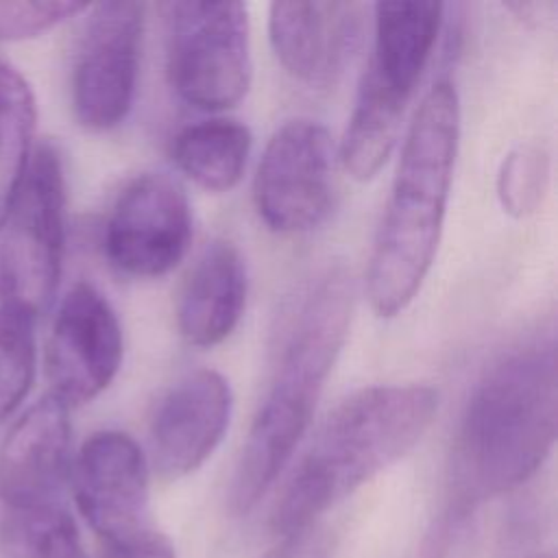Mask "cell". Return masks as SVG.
<instances>
[{
  "label": "cell",
  "mask_w": 558,
  "mask_h": 558,
  "mask_svg": "<svg viewBox=\"0 0 558 558\" xmlns=\"http://www.w3.org/2000/svg\"><path fill=\"white\" fill-rule=\"evenodd\" d=\"M0 558H87L63 501L2 508Z\"/></svg>",
  "instance_id": "d6986e66"
},
{
  "label": "cell",
  "mask_w": 558,
  "mask_h": 558,
  "mask_svg": "<svg viewBox=\"0 0 558 558\" xmlns=\"http://www.w3.org/2000/svg\"><path fill=\"white\" fill-rule=\"evenodd\" d=\"M353 314L344 268H329L305 294L279 353L268 392L251 423L231 482V508L251 512L275 484L310 427Z\"/></svg>",
  "instance_id": "277c9868"
},
{
  "label": "cell",
  "mask_w": 558,
  "mask_h": 558,
  "mask_svg": "<svg viewBox=\"0 0 558 558\" xmlns=\"http://www.w3.org/2000/svg\"><path fill=\"white\" fill-rule=\"evenodd\" d=\"M98 558H177L170 541L157 530L142 541L118 545V547H98Z\"/></svg>",
  "instance_id": "d4e9b609"
},
{
  "label": "cell",
  "mask_w": 558,
  "mask_h": 558,
  "mask_svg": "<svg viewBox=\"0 0 558 558\" xmlns=\"http://www.w3.org/2000/svg\"><path fill=\"white\" fill-rule=\"evenodd\" d=\"M405 105L362 76L340 146L342 166L353 179L368 181L388 161L399 140Z\"/></svg>",
  "instance_id": "ac0fdd59"
},
{
  "label": "cell",
  "mask_w": 558,
  "mask_h": 558,
  "mask_svg": "<svg viewBox=\"0 0 558 558\" xmlns=\"http://www.w3.org/2000/svg\"><path fill=\"white\" fill-rule=\"evenodd\" d=\"M442 11L440 2H377L373 54L364 76L410 102L436 46Z\"/></svg>",
  "instance_id": "2e32d148"
},
{
  "label": "cell",
  "mask_w": 558,
  "mask_h": 558,
  "mask_svg": "<svg viewBox=\"0 0 558 558\" xmlns=\"http://www.w3.org/2000/svg\"><path fill=\"white\" fill-rule=\"evenodd\" d=\"M460 142V100L438 81L421 100L373 244L366 292L377 316L401 314L425 281L442 231Z\"/></svg>",
  "instance_id": "7a4b0ae2"
},
{
  "label": "cell",
  "mask_w": 558,
  "mask_h": 558,
  "mask_svg": "<svg viewBox=\"0 0 558 558\" xmlns=\"http://www.w3.org/2000/svg\"><path fill=\"white\" fill-rule=\"evenodd\" d=\"M534 558H549V556H534Z\"/></svg>",
  "instance_id": "484cf974"
},
{
  "label": "cell",
  "mask_w": 558,
  "mask_h": 558,
  "mask_svg": "<svg viewBox=\"0 0 558 558\" xmlns=\"http://www.w3.org/2000/svg\"><path fill=\"white\" fill-rule=\"evenodd\" d=\"M85 9L81 2H0V41L35 37Z\"/></svg>",
  "instance_id": "603a6c76"
},
{
  "label": "cell",
  "mask_w": 558,
  "mask_h": 558,
  "mask_svg": "<svg viewBox=\"0 0 558 558\" xmlns=\"http://www.w3.org/2000/svg\"><path fill=\"white\" fill-rule=\"evenodd\" d=\"M144 39L142 2H100L89 9L72 65V109L89 131L116 129L129 116Z\"/></svg>",
  "instance_id": "52a82bcc"
},
{
  "label": "cell",
  "mask_w": 558,
  "mask_h": 558,
  "mask_svg": "<svg viewBox=\"0 0 558 558\" xmlns=\"http://www.w3.org/2000/svg\"><path fill=\"white\" fill-rule=\"evenodd\" d=\"M549 179V159L541 146L514 148L501 163L497 194L504 209L517 218L527 216L543 201Z\"/></svg>",
  "instance_id": "7402d4cb"
},
{
  "label": "cell",
  "mask_w": 558,
  "mask_h": 558,
  "mask_svg": "<svg viewBox=\"0 0 558 558\" xmlns=\"http://www.w3.org/2000/svg\"><path fill=\"white\" fill-rule=\"evenodd\" d=\"M35 96L26 78L0 61V227L33 155Z\"/></svg>",
  "instance_id": "ffe728a7"
},
{
  "label": "cell",
  "mask_w": 558,
  "mask_h": 558,
  "mask_svg": "<svg viewBox=\"0 0 558 558\" xmlns=\"http://www.w3.org/2000/svg\"><path fill=\"white\" fill-rule=\"evenodd\" d=\"M70 408L52 395L35 401L0 445V506L61 501L72 469Z\"/></svg>",
  "instance_id": "5bb4252c"
},
{
  "label": "cell",
  "mask_w": 558,
  "mask_h": 558,
  "mask_svg": "<svg viewBox=\"0 0 558 558\" xmlns=\"http://www.w3.org/2000/svg\"><path fill=\"white\" fill-rule=\"evenodd\" d=\"M0 229V303L39 318L54 301L65 246V174L52 142L33 148Z\"/></svg>",
  "instance_id": "5b68a950"
},
{
  "label": "cell",
  "mask_w": 558,
  "mask_h": 558,
  "mask_svg": "<svg viewBox=\"0 0 558 558\" xmlns=\"http://www.w3.org/2000/svg\"><path fill=\"white\" fill-rule=\"evenodd\" d=\"M429 386H368L342 399L318 427L272 512L279 538L318 525L329 508L401 460L429 429Z\"/></svg>",
  "instance_id": "3957f363"
},
{
  "label": "cell",
  "mask_w": 558,
  "mask_h": 558,
  "mask_svg": "<svg viewBox=\"0 0 558 558\" xmlns=\"http://www.w3.org/2000/svg\"><path fill=\"white\" fill-rule=\"evenodd\" d=\"M233 412L229 381L198 368L181 377L157 403L150 418L155 471L166 480L194 473L220 445Z\"/></svg>",
  "instance_id": "4fadbf2b"
},
{
  "label": "cell",
  "mask_w": 558,
  "mask_h": 558,
  "mask_svg": "<svg viewBox=\"0 0 558 558\" xmlns=\"http://www.w3.org/2000/svg\"><path fill=\"white\" fill-rule=\"evenodd\" d=\"M168 78L201 111L238 105L251 85V31L242 2H170Z\"/></svg>",
  "instance_id": "8992f818"
},
{
  "label": "cell",
  "mask_w": 558,
  "mask_h": 558,
  "mask_svg": "<svg viewBox=\"0 0 558 558\" xmlns=\"http://www.w3.org/2000/svg\"><path fill=\"white\" fill-rule=\"evenodd\" d=\"M364 15V2H272L270 46L292 78L310 87H327L338 81L360 46Z\"/></svg>",
  "instance_id": "7c38bea8"
},
{
  "label": "cell",
  "mask_w": 558,
  "mask_h": 558,
  "mask_svg": "<svg viewBox=\"0 0 558 558\" xmlns=\"http://www.w3.org/2000/svg\"><path fill=\"white\" fill-rule=\"evenodd\" d=\"M251 131L227 118H211L181 129L172 140L177 168L207 192L235 187L251 155Z\"/></svg>",
  "instance_id": "e0dca14e"
},
{
  "label": "cell",
  "mask_w": 558,
  "mask_h": 558,
  "mask_svg": "<svg viewBox=\"0 0 558 558\" xmlns=\"http://www.w3.org/2000/svg\"><path fill=\"white\" fill-rule=\"evenodd\" d=\"M122 362V327L107 296L92 283H74L57 310L46 342V379L65 408L96 399Z\"/></svg>",
  "instance_id": "8fae6325"
},
{
  "label": "cell",
  "mask_w": 558,
  "mask_h": 558,
  "mask_svg": "<svg viewBox=\"0 0 558 558\" xmlns=\"http://www.w3.org/2000/svg\"><path fill=\"white\" fill-rule=\"evenodd\" d=\"M192 242V211L185 190L166 172H144L118 194L102 246L113 268L155 279L170 272Z\"/></svg>",
  "instance_id": "30bf717a"
},
{
  "label": "cell",
  "mask_w": 558,
  "mask_h": 558,
  "mask_svg": "<svg viewBox=\"0 0 558 558\" xmlns=\"http://www.w3.org/2000/svg\"><path fill=\"white\" fill-rule=\"evenodd\" d=\"M70 477L76 506L98 547L129 545L157 532L148 508V462L129 434H92L81 445Z\"/></svg>",
  "instance_id": "9c48e42d"
},
{
  "label": "cell",
  "mask_w": 558,
  "mask_h": 558,
  "mask_svg": "<svg viewBox=\"0 0 558 558\" xmlns=\"http://www.w3.org/2000/svg\"><path fill=\"white\" fill-rule=\"evenodd\" d=\"M246 288V264L238 246L229 240L209 242L177 299V327L183 340L203 349L222 342L242 318Z\"/></svg>",
  "instance_id": "9a60e30c"
},
{
  "label": "cell",
  "mask_w": 558,
  "mask_h": 558,
  "mask_svg": "<svg viewBox=\"0 0 558 558\" xmlns=\"http://www.w3.org/2000/svg\"><path fill=\"white\" fill-rule=\"evenodd\" d=\"M333 150L329 131L310 118L281 124L268 140L253 181L264 225L277 233L318 227L331 207Z\"/></svg>",
  "instance_id": "ba28073f"
},
{
  "label": "cell",
  "mask_w": 558,
  "mask_h": 558,
  "mask_svg": "<svg viewBox=\"0 0 558 558\" xmlns=\"http://www.w3.org/2000/svg\"><path fill=\"white\" fill-rule=\"evenodd\" d=\"M35 320L0 303V425L26 397L35 375Z\"/></svg>",
  "instance_id": "44dd1931"
},
{
  "label": "cell",
  "mask_w": 558,
  "mask_h": 558,
  "mask_svg": "<svg viewBox=\"0 0 558 558\" xmlns=\"http://www.w3.org/2000/svg\"><path fill=\"white\" fill-rule=\"evenodd\" d=\"M554 342H536L497 362L471 392L451 449L458 506L508 493L547 460L558 427Z\"/></svg>",
  "instance_id": "6da1fadb"
},
{
  "label": "cell",
  "mask_w": 558,
  "mask_h": 558,
  "mask_svg": "<svg viewBox=\"0 0 558 558\" xmlns=\"http://www.w3.org/2000/svg\"><path fill=\"white\" fill-rule=\"evenodd\" d=\"M331 541L318 527L312 525L307 530L283 536L264 558H329Z\"/></svg>",
  "instance_id": "cb8c5ba5"
}]
</instances>
